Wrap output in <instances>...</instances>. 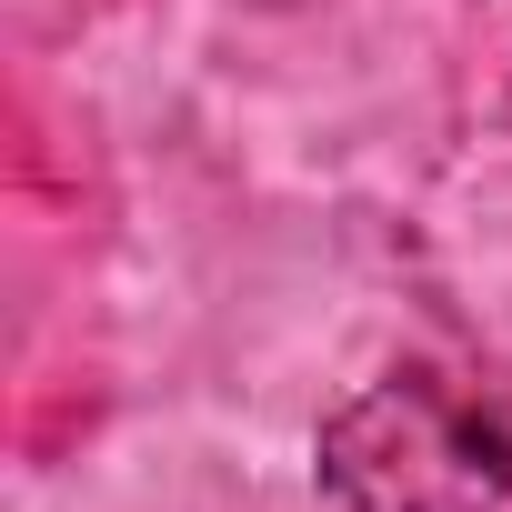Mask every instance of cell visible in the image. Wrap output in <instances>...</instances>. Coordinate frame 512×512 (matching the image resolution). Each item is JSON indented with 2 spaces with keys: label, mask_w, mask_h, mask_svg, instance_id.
Returning a JSON list of instances; mask_svg holds the SVG:
<instances>
[{
  "label": "cell",
  "mask_w": 512,
  "mask_h": 512,
  "mask_svg": "<svg viewBox=\"0 0 512 512\" xmlns=\"http://www.w3.org/2000/svg\"><path fill=\"white\" fill-rule=\"evenodd\" d=\"M312 482L322 512H502L512 422L442 372H382L322 422Z\"/></svg>",
  "instance_id": "6da1fadb"
}]
</instances>
